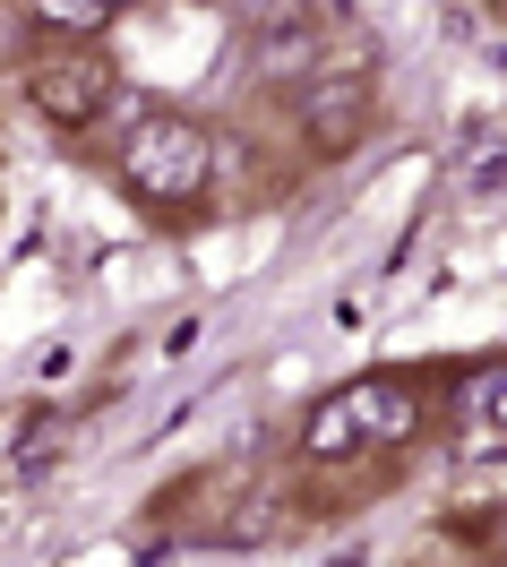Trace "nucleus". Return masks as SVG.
Listing matches in <instances>:
<instances>
[{
    "label": "nucleus",
    "mask_w": 507,
    "mask_h": 567,
    "mask_svg": "<svg viewBox=\"0 0 507 567\" xmlns=\"http://www.w3.org/2000/svg\"><path fill=\"white\" fill-rule=\"evenodd\" d=\"M121 189L138 198V207H189V198H207V181H216V138H207V121H189V112H138L130 130H121Z\"/></svg>",
    "instance_id": "f257e3e1"
},
{
    "label": "nucleus",
    "mask_w": 507,
    "mask_h": 567,
    "mask_svg": "<svg viewBox=\"0 0 507 567\" xmlns=\"http://www.w3.org/2000/svg\"><path fill=\"white\" fill-rule=\"evenodd\" d=\"M27 104L52 121V130H95L112 104V70L104 61H35L27 70Z\"/></svg>",
    "instance_id": "f03ea898"
},
{
    "label": "nucleus",
    "mask_w": 507,
    "mask_h": 567,
    "mask_svg": "<svg viewBox=\"0 0 507 567\" xmlns=\"http://www.w3.org/2000/svg\"><path fill=\"white\" fill-rule=\"evenodd\" d=\"M292 121H301V138L319 146V155H344V146L370 130V86L362 78H310V86H292Z\"/></svg>",
    "instance_id": "7ed1b4c3"
},
{
    "label": "nucleus",
    "mask_w": 507,
    "mask_h": 567,
    "mask_svg": "<svg viewBox=\"0 0 507 567\" xmlns=\"http://www.w3.org/2000/svg\"><path fill=\"white\" fill-rule=\"evenodd\" d=\"M250 70L267 78V86H310V78L327 70V35H319V18L284 9V18L250 27Z\"/></svg>",
    "instance_id": "20e7f679"
},
{
    "label": "nucleus",
    "mask_w": 507,
    "mask_h": 567,
    "mask_svg": "<svg viewBox=\"0 0 507 567\" xmlns=\"http://www.w3.org/2000/svg\"><path fill=\"white\" fill-rule=\"evenodd\" d=\"M353 413H362V439L370 447H413L422 439V404H413V388H396V379H353Z\"/></svg>",
    "instance_id": "39448f33"
},
{
    "label": "nucleus",
    "mask_w": 507,
    "mask_h": 567,
    "mask_svg": "<svg viewBox=\"0 0 507 567\" xmlns=\"http://www.w3.org/2000/svg\"><path fill=\"white\" fill-rule=\"evenodd\" d=\"M301 456H310V464H353V456H370L362 413H353V395H344V388L310 404V422H301Z\"/></svg>",
    "instance_id": "423d86ee"
},
{
    "label": "nucleus",
    "mask_w": 507,
    "mask_h": 567,
    "mask_svg": "<svg viewBox=\"0 0 507 567\" xmlns=\"http://www.w3.org/2000/svg\"><path fill=\"white\" fill-rule=\"evenodd\" d=\"M465 413H473V447H482V456H507V353L482 361L465 379Z\"/></svg>",
    "instance_id": "0eeeda50"
},
{
    "label": "nucleus",
    "mask_w": 507,
    "mask_h": 567,
    "mask_svg": "<svg viewBox=\"0 0 507 567\" xmlns=\"http://www.w3.org/2000/svg\"><path fill=\"white\" fill-rule=\"evenodd\" d=\"M35 9V27H52V35H95L112 18V0H27Z\"/></svg>",
    "instance_id": "6e6552de"
},
{
    "label": "nucleus",
    "mask_w": 507,
    "mask_h": 567,
    "mask_svg": "<svg viewBox=\"0 0 507 567\" xmlns=\"http://www.w3.org/2000/svg\"><path fill=\"white\" fill-rule=\"evenodd\" d=\"M18 430H27V413H0V456L18 447Z\"/></svg>",
    "instance_id": "1a4fd4ad"
},
{
    "label": "nucleus",
    "mask_w": 507,
    "mask_h": 567,
    "mask_svg": "<svg viewBox=\"0 0 507 567\" xmlns=\"http://www.w3.org/2000/svg\"><path fill=\"white\" fill-rule=\"evenodd\" d=\"M121 9H138V0H112V18H121Z\"/></svg>",
    "instance_id": "9d476101"
},
{
    "label": "nucleus",
    "mask_w": 507,
    "mask_h": 567,
    "mask_svg": "<svg viewBox=\"0 0 507 567\" xmlns=\"http://www.w3.org/2000/svg\"><path fill=\"white\" fill-rule=\"evenodd\" d=\"M499 559H507V525H499Z\"/></svg>",
    "instance_id": "9b49d317"
}]
</instances>
